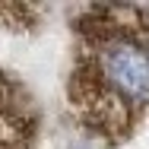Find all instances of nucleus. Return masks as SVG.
I'll return each mask as SVG.
<instances>
[{
  "label": "nucleus",
  "mask_w": 149,
  "mask_h": 149,
  "mask_svg": "<svg viewBox=\"0 0 149 149\" xmlns=\"http://www.w3.org/2000/svg\"><path fill=\"white\" fill-rule=\"evenodd\" d=\"M38 10L26 6V3H0V26H10V29H29L35 22Z\"/></svg>",
  "instance_id": "obj_3"
},
{
  "label": "nucleus",
  "mask_w": 149,
  "mask_h": 149,
  "mask_svg": "<svg viewBox=\"0 0 149 149\" xmlns=\"http://www.w3.org/2000/svg\"><path fill=\"white\" fill-rule=\"evenodd\" d=\"M38 124L41 118L32 92L0 67V149H32Z\"/></svg>",
  "instance_id": "obj_2"
},
{
  "label": "nucleus",
  "mask_w": 149,
  "mask_h": 149,
  "mask_svg": "<svg viewBox=\"0 0 149 149\" xmlns=\"http://www.w3.org/2000/svg\"><path fill=\"white\" fill-rule=\"evenodd\" d=\"M67 102L105 146L127 143L149 111V6L89 3L73 19Z\"/></svg>",
  "instance_id": "obj_1"
}]
</instances>
